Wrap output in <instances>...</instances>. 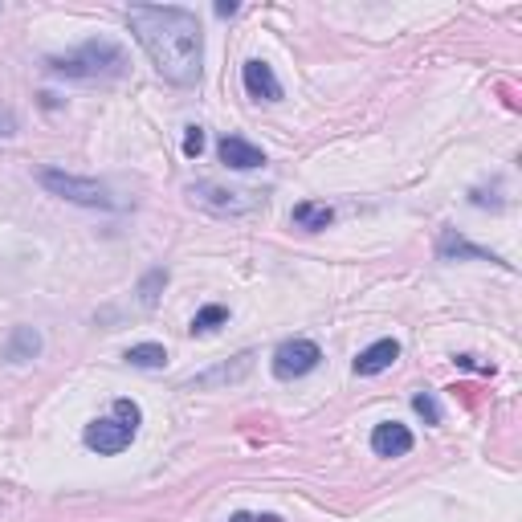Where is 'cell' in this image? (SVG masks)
Segmentation results:
<instances>
[{"label": "cell", "mask_w": 522, "mask_h": 522, "mask_svg": "<svg viewBox=\"0 0 522 522\" xmlns=\"http://www.w3.org/2000/svg\"><path fill=\"white\" fill-rule=\"evenodd\" d=\"M127 29L172 86H196L204 74V29L192 9L180 5H131Z\"/></svg>", "instance_id": "1"}, {"label": "cell", "mask_w": 522, "mask_h": 522, "mask_svg": "<svg viewBox=\"0 0 522 522\" xmlns=\"http://www.w3.org/2000/svg\"><path fill=\"white\" fill-rule=\"evenodd\" d=\"M45 70L54 78H82V82H94V78H119L127 70V54L119 41H107V37H94L86 45H78L74 54L66 58H45Z\"/></svg>", "instance_id": "2"}, {"label": "cell", "mask_w": 522, "mask_h": 522, "mask_svg": "<svg viewBox=\"0 0 522 522\" xmlns=\"http://www.w3.org/2000/svg\"><path fill=\"white\" fill-rule=\"evenodd\" d=\"M188 200L196 208L213 217H253L266 208V196L261 192H245V188H225V184H213V180H196L188 184Z\"/></svg>", "instance_id": "3"}, {"label": "cell", "mask_w": 522, "mask_h": 522, "mask_svg": "<svg viewBox=\"0 0 522 522\" xmlns=\"http://www.w3.org/2000/svg\"><path fill=\"white\" fill-rule=\"evenodd\" d=\"M37 184H41L49 196H62V200L82 204V208H102V213H111V208H115V196H111L107 184L86 180V176H74V172H62V168H41V172H37Z\"/></svg>", "instance_id": "4"}, {"label": "cell", "mask_w": 522, "mask_h": 522, "mask_svg": "<svg viewBox=\"0 0 522 522\" xmlns=\"http://www.w3.org/2000/svg\"><path fill=\"white\" fill-rule=\"evenodd\" d=\"M319 363H323V347H319L315 339H286V343L274 351L270 368H274L278 380H302V376L315 372Z\"/></svg>", "instance_id": "5"}, {"label": "cell", "mask_w": 522, "mask_h": 522, "mask_svg": "<svg viewBox=\"0 0 522 522\" xmlns=\"http://www.w3.org/2000/svg\"><path fill=\"white\" fill-rule=\"evenodd\" d=\"M135 425H127L123 416H98V421H90L86 425V433H82V441H86V449H94V453H102V457H115V453H123L131 441H135Z\"/></svg>", "instance_id": "6"}, {"label": "cell", "mask_w": 522, "mask_h": 522, "mask_svg": "<svg viewBox=\"0 0 522 522\" xmlns=\"http://www.w3.org/2000/svg\"><path fill=\"white\" fill-rule=\"evenodd\" d=\"M437 257L441 261H494V266H502V270H514L510 261H502L498 253H490V249H482V245H474V241H465L457 229H441V241H437Z\"/></svg>", "instance_id": "7"}, {"label": "cell", "mask_w": 522, "mask_h": 522, "mask_svg": "<svg viewBox=\"0 0 522 522\" xmlns=\"http://www.w3.org/2000/svg\"><path fill=\"white\" fill-rule=\"evenodd\" d=\"M241 82H245V94H249L253 102H278V98H282V82H278L274 66L257 62V58H249V62L241 66Z\"/></svg>", "instance_id": "8"}, {"label": "cell", "mask_w": 522, "mask_h": 522, "mask_svg": "<svg viewBox=\"0 0 522 522\" xmlns=\"http://www.w3.org/2000/svg\"><path fill=\"white\" fill-rule=\"evenodd\" d=\"M412 445H416V437H412V429L400 425V421H384V425L372 429V453H376V457H408Z\"/></svg>", "instance_id": "9"}, {"label": "cell", "mask_w": 522, "mask_h": 522, "mask_svg": "<svg viewBox=\"0 0 522 522\" xmlns=\"http://www.w3.org/2000/svg\"><path fill=\"white\" fill-rule=\"evenodd\" d=\"M217 151H221V164H229V168H237V172H253V168L266 164V151L253 147V143L241 139V135H225Z\"/></svg>", "instance_id": "10"}, {"label": "cell", "mask_w": 522, "mask_h": 522, "mask_svg": "<svg viewBox=\"0 0 522 522\" xmlns=\"http://www.w3.org/2000/svg\"><path fill=\"white\" fill-rule=\"evenodd\" d=\"M400 359V343L396 339H376L372 347H363L355 359V376H380Z\"/></svg>", "instance_id": "11"}, {"label": "cell", "mask_w": 522, "mask_h": 522, "mask_svg": "<svg viewBox=\"0 0 522 522\" xmlns=\"http://www.w3.org/2000/svg\"><path fill=\"white\" fill-rule=\"evenodd\" d=\"M249 368H253V351H241L233 363H221V368H213V372H204V376L188 380V388H217V384H237V380H241Z\"/></svg>", "instance_id": "12"}, {"label": "cell", "mask_w": 522, "mask_h": 522, "mask_svg": "<svg viewBox=\"0 0 522 522\" xmlns=\"http://www.w3.org/2000/svg\"><path fill=\"white\" fill-rule=\"evenodd\" d=\"M41 355V331L37 327H13L9 343H5V359L9 363H29Z\"/></svg>", "instance_id": "13"}, {"label": "cell", "mask_w": 522, "mask_h": 522, "mask_svg": "<svg viewBox=\"0 0 522 522\" xmlns=\"http://www.w3.org/2000/svg\"><path fill=\"white\" fill-rule=\"evenodd\" d=\"M290 221H294L298 229H306V233H319V229H327V225L335 221V208H331V204H319V200H302V204H294Z\"/></svg>", "instance_id": "14"}, {"label": "cell", "mask_w": 522, "mask_h": 522, "mask_svg": "<svg viewBox=\"0 0 522 522\" xmlns=\"http://www.w3.org/2000/svg\"><path fill=\"white\" fill-rule=\"evenodd\" d=\"M127 363L139 372H164L168 368V347L164 343H135L127 351Z\"/></svg>", "instance_id": "15"}, {"label": "cell", "mask_w": 522, "mask_h": 522, "mask_svg": "<svg viewBox=\"0 0 522 522\" xmlns=\"http://www.w3.org/2000/svg\"><path fill=\"white\" fill-rule=\"evenodd\" d=\"M221 323H229V306H221V302H208V306H200L196 310V319H192V335H208V331H217Z\"/></svg>", "instance_id": "16"}, {"label": "cell", "mask_w": 522, "mask_h": 522, "mask_svg": "<svg viewBox=\"0 0 522 522\" xmlns=\"http://www.w3.org/2000/svg\"><path fill=\"white\" fill-rule=\"evenodd\" d=\"M168 286V270L160 266V270H147L143 274V282H139V302L143 306H155V302H160V290Z\"/></svg>", "instance_id": "17"}, {"label": "cell", "mask_w": 522, "mask_h": 522, "mask_svg": "<svg viewBox=\"0 0 522 522\" xmlns=\"http://www.w3.org/2000/svg\"><path fill=\"white\" fill-rule=\"evenodd\" d=\"M412 408L421 412L429 425H441V408H437V400H433L429 392H416V396H412Z\"/></svg>", "instance_id": "18"}, {"label": "cell", "mask_w": 522, "mask_h": 522, "mask_svg": "<svg viewBox=\"0 0 522 522\" xmlns=\"http://www.w3.org/2000/svg\"><path fill=\"white\" fill-rule=\"evenodd\" d=\"M200 151H204V127L188 123L184 127V155H188V160H200Z\"/></svg>", "instance_id": "19"}, {"label": "cell", "mask_w": 522, "mask_h": 522, "mask_svg": "<svg viewBox=\"0 0 522 522\" xmlns=\"http://www.w3.org/2000/svg\"><path fill=\"white\" fill-rule=\"evenodd\" d=\"M115 416H123V421H127V425H135V429L143 425V408H139L135 400H127V396H123V400H115Z\"/></svg>", "instance_id": "20"}, {"label": "cell", "mask_w": 522, "mask_h": 522, "mask_svg": "<svg viewBox=\"0 0 522 522\" xmlns=\"http://www.w3.org/2000/svg\"><path fill=\"white\" fill-rule=\"evenodd\" d=\"M229 522H282L278 514H249V510H241V514H233Z\"/></svg>", "instance_id": "21"}, {"label": "cell", "mask_w": 522, "mask_h": 522, "mask_svg": "<svg viewBox=\"0 0 522 522\" xmlns=\"http://www.w3.org/2000/svg\"><path fill=\"white\" fill-rule=\"evenodd\" d=\"M13 131H17L13 115H9V111H0V135H13Z\"/></svg>", "instance_id": "22"}, {"label": "cell", "mask_w": 522, "mask_h": 522, "mask_svg": "<svg viewBox=\"0 0 522 522\" xmlns=\"http://www.w3.org/2000/svg\"><path fill=\"white\" fill-rule=\"evenodd\" d=\"M233 13H237V5H233V0H229V5H225V0L217 5V17H233Z\"/></svg>", "instance_id": "23"}]
</instances>
